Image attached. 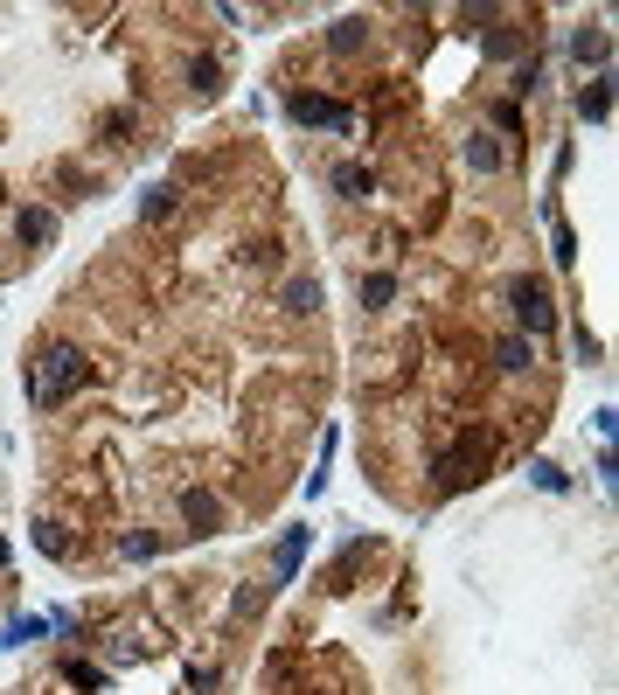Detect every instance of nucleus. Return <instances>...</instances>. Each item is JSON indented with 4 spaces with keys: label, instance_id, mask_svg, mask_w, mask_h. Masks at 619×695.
<instances>
[{
    "label": "nucleus",
    "instance_id": "412c9836",
    "mask_svg": "<svg viewBox=\"0 0 619 695\" xmlns=\"http://www.w3.org/2000/svg\"><path fill=\"white\" fill-rule=\"evenodd\" d=\"M56 181L70 188V202H77V195H98V174H84L77 160H63V167H56Z\"/></svg>",
    "mask_w": 619,
    "mask_h": 695
},
{
    "label": "nucleus",
    "instance_id": "1a4fd4ad",
    "mask_svg": "<svg viewBox=\"0 0 619 695\" xmlns=\"http://www.w3.org/2000/svg\"><path fill=\"white\" fill-rule=\"evenodd\" d=\"M543 223H550V258L571 272L578 265V237H571V223H564V209H557V195H543Z\"/></svg>",
    "mask_w": 619,
    "mask_h": 695
},
{
    "label": "nucleus",
    "instance_id": "2eb2a0df",
    "mask_svg": "<svg viewBox=\"0 0 619 695\" xmlns=\"http://www.w3.org/2000/svg\"><path fill=\"white\" fill-rule=\"evenodd\" d=\"M279 306H286V313H300V320H307V313H320V278H286Z\"/></svg>",
    "mask_w": 619,
    "mask_h": 695
},
{
    "label": "nucleus",
    "instance_id": "6e6552de",
    "mask_svg": "<svg viewBox=\"0 0 619 695\" xmlns=\"http://www.w3.org/2000/svg\"><path fill=\"white\" fill-rule=\"evenodd\" d=\"M578 119H585V126H606V119H613V70H599V77L578 91Z\"/></svg>",
    "mask_w": 619,
    "mask_h": 695
},
{
    "label": "nucleus",
    "instance_id": "20e7f679",
    "mask_svg": "<svg viewBox=\"0 0 619 695\" xmlns=\"http://www.w3.org/2000/svg\"><path fill=\"white\" fill-rule=\"evenodd\" d=\"M307 550H313V529L307 522H293V529L279 536V550H272V584H293L300 563H307Z\"/></svg>",
    "mask_w": 619,
    "mask_h": 695
},
{
    "label": "nucleus",
    "instance_id": "393cba45",
    "mask_svg": "<svg viewBox=\"0 0 619 695\" xmlns=\"http://www.w3.org/2000/svg\"><path fill=\"white\" fill-rule=\"evenodd\" d=\"M494 126H501V133H522V105H515V98H508V105H494Z\"/></svg>",
    "mask_w": 619,
    "mask_h": 695
},
{
    "label": "nucleus",
    "instance_id": "0eeeda50",
    "mask_svg": "<svg viewBox=\"0 0 619 695\" xmlns=\"http://www.w3.org/2000/svg\"><path fill=\"white\" fill-rule=\"evenodd\" d=\"M571 56H578V63H592V77H599V70L613 63V35H606V21L578 28V35H571Z\"/></svg>",
    "mask_w": 619,
    "mask_h": 695
},
{
    "label": "nucleus",
    "instance_id": "5701e85b",
    "mask_svg": "<svg viewBox=\"0 0 619 695\" xmlns=\"http://www.w3.org/2000/svg\"><path fill=\"white\" fill-rule=\"evenodd\" d=\"M63 682H70V689H105V668H91V661H70V668H63Z\"/></svg>",
    "mask_w": 619,
    "mask_h": 695
},
{
    "label": "nucleus",
    "instance_id": "6ab92c4d",
    "mask_svg": "<svg viewBox=\"0 0 619 695\" xmlns=\"http://www.w3.org/2000/svg\"><path fill=\"white\" fill-rule=\"evenodd\" d=\"M42 633H49V619H42V612H21L14 626H0V640H7V647H21V640H42Z\"/></svg>",
    "mask_w": 619,
    "mask_h": 695
},
{
    "label": "nucleus",
    "instance_id": "9b49d317",
    "mask_svg": "<svg viewBox=\"0 0 619 695\" xmlns=\"http://www.w3.org/2000/svg\"><path fill=\"white\" fill-rule=\"evenodd\" d=\"M494 362H501V376H529L536 369V341L529 334H501L494 341Z\"/></svg>",
    "mask_w": 619,
    "mask_h": 695
},
{
    "label": "nucleus",
    "instance_id": "aec40b11",
    "mask_svg": "<svg viewBox=\"0 0 619 695\" xmlns=\"http://www.w3.org/2000/svg\"><path fill=\"white\" fill-rule=\"evenodd\" d=\"M480 49H487V63H508V56L522 49V35H515V28H487V42H480Z\"/></svg>",
    "mask_w": 619,
    "mask_h": 695
},
{
    "label": "nucleus",
    "instance_id": "4be33fe9",
    "mask_svg": "<svg viewBox=\"0 0 619 695\" xmlns=\"http://www.w3.org/2000/svg\"><path fill=\"white\" fill-rule=\"evenodd\" d=\"M35 550H42V556H70V536H63V522H35Z\"/></svg>",
    "mask_w": 619,
    "mask_h": 695
},
{
    "label": "nucleus",
    "instance_id": "9d476101",
    "mask_svg": "<svg viewBox=\"0 0 619 695\" xmlns=\"http://www.w3.org/2000/svg\"><path fill=\"white\" fill-rule=\"evenodd\" d=\"M327 181H334V195H341V202H362V195H376V167H362V160H341Z\"/></svg>",
    "mask_w": 619,
    "mask_h": 695
},
{
    "label": "nucleus",
    "instance_id": "39448f33",
    "mask_svg": "<svg viewBox=\"0 0 619 695\" xmlns=\"http://www.w3.org/2000/svg\"><path fill=\"white\" fill-rule=\"evenodd\" d=\"M56 230H63V216H56V209H42V202L14 216V237H21L28 251H49V244H56Z\"/></svg>",
    "mask_w": 619,
    "mask_h": 695
},
{
    "label": "nucleus",
    "instance_id": "7ed1b4c3",
    "mask_svg": "<svg viewBox=\"0 0 619 695\" xmlns=\"http://www.w3.org/2000/svg\"><path fill=\"white\" fill-rule=\"evenodd\" d=\"M286 119H293V126H327V133H348V126H355V112L334 105V98H320V91H293V98H286Z\"/></svg>",
    "mask_w": 619,
    "mask_h": 695
},
{
    "label": "nucleus",
    "instance_id": "f8f14e48",
    "mask_svg": "<svg viewBox=\"0 0 619 695\" xmlns=\"http://www.w3.org/2000/svg\"><path fill=\"white\" fill-rule=\"evenodd\" d=\"M460 160L473 167V174H501V167H508V153H501V139H494V133H473L460 146Z\"/></svg>",
    "mask_w": 619,
    "mask_h": 695
},
{
    "label": "nucleus",
    "instance_id": "f3484780",
    "mask_svg": "<svg viewBox=\"0 0 619 695\" xmlns=\"http://www.w3.org/2000/svg\"><path fill=\"white\" fill-rule=\"evenodd\" d=\"M529 480H536L543 494H571V473H564L557 459H529Z\"/></svg>",
    "mask_w": 619,
    "mask_h": 695
},
{
    "label": "nucleus",
    "instance_id": "ddd939ff",
    "mask_svg": "<svg viewBox=\"0 0 619 695\" xmlns=\"http://www.w3.org/2000/svg\"><path fill=\"white\" fill-rule=\"evenodd\" d=\"M181 209V188L174 181H154V188H140V223H167Z\"/></svg>",
    "mask_w": 619,
    "mask_h": 695
},
{
    "label": "nucleus",
    "instance_id": "b1692460",
    "mask_svg": "<svg viewBox=\"0 0 619 695\" xmlns=\"http://www.w3.org/2000/svg\"><path fill=\"white\" fill-rule=\"evenodd\" d=\"M119 550L133 556V563H147V556H160V536H147V529H140V536H126V543H119Z\"/></svg>",
    "mask_w": 619,
    "mask_h": 695
},
{
    "label": "nucleus",
    "instance_id": "a211bd4d",
    "mask_svg": "<svg viewBox=\"0 0 619 695\" xmlns=\"http://www.w3.org/2000/svg\"><path fill=\"white\" fill-rule=\"evenodd\" d=\"M355 292H362V306H390V299H397V278L369 272V278H355Z\"/></svg>",
    "mask_w": 619,
    "mask_h": 695
},
{
    "label": "nucleus",
    "instance_id": "f03ea898",
    "mask_svg": "<svg viewBox=\"0 0 619 695\" xmlns=\"http://www.w3.org/2000/svg\"><path fill=\"white\" fill-rule=\"evenodd\" d=\"M508 313H515V334H550L557 327V292L543 285L536 272H522V278H508Z\"/></svg>",
    "mask_w": 619,
    "mask_h": 695
},
{
    "label": "nucleus",
    "instance_id": "f257e3e1",
    "mask_svg": "<svg viewBox=\"0 0 619 695\" xmlns=\"http://www.w3.org/2000/svg\"><path fill=\"white\" fill-rule=\"evenodd\" d=\"M77 383H84V348H77V341H49V348L28 362V376H21V390H28L35 411H56Z\"/></svg>",
    "mask_w": 619,
    "mask_h": 695
},
{
    "label": "nucleus",
    "instance_id": "dca6fc26",
    "mask_svg": "<svg viewBox=\"0 0 619 695\" xmlns=\"http://www.w3.org/2000/svg\"><path fill=\"white\" fill-rule=\"evenodd\" d=\"M188 91L216 98V91H223V63H216V56H195V63H188Z\"/></svg>",
    "mask_w": 619,
    "mask_h": 695
},
{
    "label": "nucleus",
    "instance_id": "4468645a",
    "mask_svg": "<svg viewBox=\"0 0 619 695\" xmlns=\"http://www.w3.org/2000/svg\"><path fill=\"white\" fill-rule=\"evenodd\" d=\"M362 42H369V21H362V14H341V21L327 28V49H334V56H355Z\"/></svg>",
    "mask_w": 619,
    "mask_h": 695
},
{
    "label": "nucleus",
    "instance_id": "423d86ee",
    "mask_svg": "<svg viewBox=\"0 0 619 695\" xmlns=\"http://www.w3.org/2000/svg\"><path fill=\"white\" fill-rule=\"evenodd\" d=\"M181 522H188L195 536H216V529H223V501H216L209 487H188V494H181Z\"/></svg>",
    "mask_w": 619,
    "mask_h": 695
},
{
    "label": "nucleus",
    "instance_id": "a878e982",
    "mask_svg": "<svg viewBox=\"0 0 619 695\" xmlns=\"http://www.w3.org/2000/svg\"><path fill=\"white\" fill-rule=\"evenodd\" d=\"M216 682H223V675H216L209 661H202V668H188V689H195V695H209V689H216Z\"/></svg>",
    "mask_w": 619,
    "mask_h": 695
}]
</instances>
